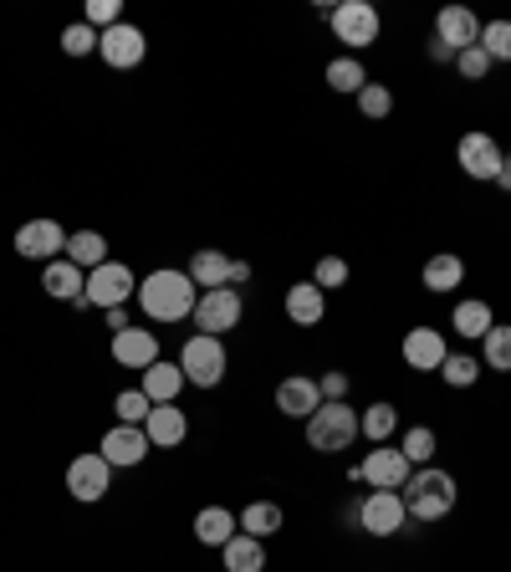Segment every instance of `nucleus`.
<instances>
[{"mask_svg": "<svg viewBox=\"0 0 511 572\" xmlns=\"http://www.w3.org/2000/svg\"><path fill=\"white\" fill-rule=\"evenodd\" d=\"M138 312H144L148 322H185L189 312H195V302H200V287L185 277V271L175 267H159V271H148L144 281H138Z\"/></svg>", "mask_w": 511, "mask_h": 572, "instance_id": "f257e3e1", "label": "nucleus"}, {"mask_svg": "<svg viewBox=\"0 0 511 572\" xmlns=\"http://www.w3.org/2000/svg\"><path fill=\"white\" fill-rule=\"evenodd\" d=\"M404 511H409V521H445L450 511H456V476L440 466H419L415 476L404 480Z\"/></svg>", "mask_w": 511, "mask_h": 572, "instance_id": "f03ea898", "label": "nucleus"}, {"mask_svg": "<svg viewBox=\"0 0 511 572\" xmlns=\"http://www.w3.org/2000/svg\"><path fill=\"white\" fill-rule=\"evenodd\" d=\"M138 297V281H134V267H123V261H103L97 271H87V287L72 306H97V312H113V306H128Z\"/></svg>", "mask_w": 511, "mask_h": 572, "instance_id": "7ed1b4c3", "label": "nucleus"}, {"mask_svg": "<svg viewBox=\"0 0 511 572\" xmlns=\"http://www.w3.org/2000/svg\"><path fill=\"white\" fill-rule=\"evenodd\" d=\"M179 368H185V384L220 388V384H226V368H230V353H226V343H220V337L189 333L185 347H179Z\"/></svg>", "mask_w": 511, "mask_h": 572, "instance_id": "20e7f679", "label": "nucleus"}, {"mask_svg": "<svg viewBox=\"0 0 511 572\" xmlns=\"http://www.w3.org/2000/svg\"><path fill=\"white\" fill-rule=\"evenodd\" d=\"M358 439V409L348 399L343 404H323V409L307 419V450L317 455H343Z\"/></svg>", "mask_w": 511, "mask_h": 572, "instance_id": "39448f33", "label": "nucleus"}, {"mask_svg": "<svg viewBox=\"0 0 511 572\" xmlns=\"http://www.w3.org/2000/svg\"><path fill=\"white\" fill-rule=\"evenodd\" d=\"M327 27H333V37L343 41L353 56V52H364V46H378L384 21H378V6H368V0H343V6H333Z\"/></svg>", "mask_w": 511, "mask_h": 572, "instance_id": "423d86ee", "label": "nucleus"}, {"mask_svg": "<svg viewBox=\"0 0 511 572\" xmlns=\"http://www.w3.org/2000/svg\"><path fill=\"white\" fill-rule=\"evenodd\" d=\"M241 312H246V297L236 292V287H216V292H200L189 322H195V333H205V337H226L241 327Z\"/></svg>", "mask_w": 511, "mask_h": 572, "instance_id": "0eeeda50", "label": "nucleus"}, {"mask_svg": "<svg viewBox=\"0 0 511 572\" xmlns=\"http://www.w3.org/2000/svg\"><path fill=\"white\" fill-rule=\"evenodd\" d=\"M415 476V466L404 460L399 445H374L364 455V466H353L348 480H364L368 491H404V480Z\"/></svg>", "mask_w": 511, "mask_h": 572, "instance_id": "6e6552de", "label": "nucleus"}, {"mask_svg": "<svg viewBox=\"0 0 511 572\" xmlns=\"http://www.w3.org/2000/svg\"><path fill=\"white\" fill-rule=\"evenodd\" d=\"M15 256H27V261H41V267H46V261H62V256H67V230L56 226L52 215H41V220H27V226L15 230Z\"/></svg>", "mask_w": 511, "mask_h": 572, "instance_id": "1a4fd4ad", "label": "nucleus"}, {"mask_svg": "<svg viewBox=\"0 0 511 572\" xmlns=\"http://www.w3.org/2000/svg\"><path fill=\"white\" fill-rule=\"evenodd\" d=\"M409 511H404V496L399 491H364L358 501V532L368 537H399Z\"/></svg>", "mask_w": 511, "mask_h": 572, "instance_id": "9d476101", "label": "nucleus"}, {"mask_svg": "<svg viewBox=\"0 0 511 572\" xmlns=\"http://www.w3.org/2000/svg\"><path fill=\"white\" fill-rule=\"evenodd\" d=\"M67 491H72V501H82V506H97L103 496L113 491V466L103 460L97 450H87V455H77L67 466Z\"/></svg>", "mask_w": 511, "mask_h": 572, "instance_id": "9b49d317", "label": "nucleus"}, {"mask_svg": "<svg viewBox=\"0 0 511 572\" xmlns=\"http://www.w3.org/2000/svg\"><path fill=\"white\" fill-rule=\"evenodd\" d=\"M97 56H103L113 72H134L138 62L148 56V37L134 27V21H118L113 31H103V41H97Z\"/></svg>", "mask_w": 511, "mask_h": 572, "instance_id": "f8f14e48", "label": "nucleus"}, {"mask_svg": "<svg viewBox=\"0 0 511 572\" xmlns=\"http://www.w3.org/2000/svg\"><path fill=\"white\" fill-rule=\"evenodd\" d=\"M501 159H507V154H501V144L491 134H481V128H476V134H460L456 164H460V174H466V179H497Z\"/></svg>", "mask_w": 511, "mask_h": 572, "instance_id": "ddd939ff", "label": "nucleus"}, {"mask_svg": "<svg viewBox=\"0 0 511 572\" xmlns=\"http://www.w3.org/2000/svg\"><path fill=\"white\" fill-rule=\"evenodd\" d=\"M148 435H144V425H113L108 435H103V445H97V455L108 460L113 470H134V466H144L148 460Z\"/></svg>", "mask_w": 511, "mask_h": 572, "instance_id": "4468645a", "label": "nucleus"}, {"mask_svg": "<svg viewBox=\"0 0 511 572\" xmlns=\"http://www.w3.org/2000/svg\"><path fill=\"white\" fill-rule=\"evenodd\" d=\"M399 353H404V363H409L415 373H440V363L450 358V343H445L440 327H409L404 343H399Z\"/></svg>", "mask_w": 511, "mask_h": 572, "instance_id": "2eb2a0df", "label": "nucleus"}, {"mask_svg": "<svg viewBox=\"0 0 511 572\" xmlns=\"http://www.w3.org/2000/svg\"><path fill=\"white\" fill-rule=\"evenodd\" d=\"M113 363L118 368H154L159 363V333L154 327H123V333H113Z\"/></svg>", "mask_w": 511, "mask_h": 572, "instance_id": "dca6fc26", "label": "nucleus"}, {"mask_svg": "<svg viewBox=\"0 0 511 572\" xmlns=\"http://www.w3.org/2000/svg\"><path fill=\"white\" fill-rule=\"evenodd\" d=\"M435 41L450 46V52L476 46V41H481V21H476V11H466V6H440V11H435Z\"/></svg>", "mask_w": 511, "mask_h": 572, "instance_id": "f3484780", "label": "nucleus"}, {"mask_svg": "<svg viewBox=\"0 0 511 572\" xmlns=\"http://www.w3.org/2000/svg\"><path fill=\"white\" fill-rule=\"evenodd\" d=\"M144 435L154 450H179L189 439V414L179 409V404H154L144 419Z\"/></svg>", "mask_w": 511, "mask_h": 572, "instance_id": "a211bd4d", "label": "nucleus"}, {"mask_svg": "<svg viewBox=\"0 0 511 572\" xmlns=\"http://www.w3.org/2000/svg\"><path fill=\"white\" fill-rule=\"evenodd\" d=\"M277 409H282L286 419H302V425H307L312 414L323 409V388H317V378H302V373L282 378V384H277Z\"/></svg>", "mask_w": 511, "mask_h": 572, "instance_id": "6ab92c4d", "label": "nucleus"}, {"mask_svg": "<svg viewBox=\"0 0 511 572\" xmlns=\"http://www.w3.org/2000/svg\"><path fill=\"white\" fill-rule=\"evenodd\" d=\"M230 271H236V261H230L226 251H216V246H205V251L189 256L185 277L200 287V292H216V287H230Z\"/></svg>", "mask_w": 511, "mask_h": 572, "instance_id": "aec40b11", "label": "nucleus"}, {"mask_svg": "<svg viewBox=\"0 0 511 572\" xmlns=\"http://www.w3.org/2000/svg\"><path fill=\"white\" fill-rule=\"evenodd\" d=\"M286 318H292L296 327H317V322L327 318V292L317 287V281H296V287H286Z\"/></svg>", "mask_w": 511, "mask_h": 572, "instance_id": "412c9836", "label": "nucleus"}, {"mask_svg": "<svg viewBox=\"0 0 511 572\" xmlns=\"http://www.w3.org/2000/svg\"><path fill=\"white\" fill-rule=\"evenodd\" d=\"M82 287H87V271L72 267L67 256H62V261H46V267H41V292L52 297V302H77Z\"/></svg>", "mask_w": 511, "mask_h": 572, "instance_id": "4be33fe9", "label": "nucleus"}, {"mask_svg": "<svg viewBox=\"0 0 511 572\" xmlns=\"http://www.w3.org/2000/svg\"><path fill=\"white\" fill-rule=\"evenodd\" d=\"M148 394V404H179V394H185V368L179 363H154V368H144V384H138Z\"/></svg>", "mask_w": 511, "mask_h": 572, "instance_id": "5701e85b", "label": "nucleus"}, {"mask_svg": "<svg viewBox=\"0 0 511 572\" xmlns=\"http://www.w3.org/2000/svg\"><path fill=\"white\" fill-rule=\"evenodd\" d=\"M236 532H241V517L226 511V506H205L200 517H195V542L200 547H226Z\"/></svg>", "mask_w": 511, "mask_h": 572, "instance_id": "b1692460", "label": "nucleus"}, {"mask_svg": "<svg viewBox=\"0 0 511 572\" xmlns=\"http://www.w3.org/2000/svg\"><path fill=\"white\" fill-rule=\"evenodd\" d=\"M425 287H430L435 297H450L456 287H466V261H460L456 251H435L430 261H425Z\"/></svg>", "mask_w": 511, "mask_h": 572, "instance_id": "393cba45", "label": "nucleus"}, {"mask_svg": "<svg viewBox=\"0 0 511 572\" xmlns=\"http://www.w3.org/2000/svg\"><path fill=\"white\" fill-rule=\"evenodd\" d=\"M220 562H226V572H267V542L236 532L226 547H220Z\"/></svg>", "mask_w": 511, "mask_h": 572, "instance_id": "a878e982", "label": "nucleus"}, {"mask_svg": "<svg viewBox=\"0 0 511 572\" xmlns=\"http://www.w3.org/2000/svg\"><path fill=\"white\" fill-rule=\"evenodd\" d=\"M67 261L82 271H97L103 261H113L108 256V236L103 230H72L67 236Z\"/></svg>", "mask_w": 511, "mask_h": 572, "instance_id": "bb28decb", "label": "nucleus"}, {"mask_svg": "<svg viewBox=\"0 0 511 572\" xmlns=\"http://www.w3.org/2000/svg\"><path fill=\"white\" fill-rule=\"evenodd\" d=\"M282 521L286 517H282V506H277V501H251L241 511V532L255 537V542H267V537L282 532Z\"/></svg>", "mask_w": 511, "mask_h": 572, "instance_id": "cd10ccee", "label": "nucleus"}, {"mask_svg": "<svg viewBox=\"0 0 511 572\" xmlns=\"http://www.w3.org/2000/svg\"><path fill=\"white\" fill-rule=\"evenodd\" d=\"M450 327H456L460 337H486L491 327H497V318H491V306L486 302L466 297V302H456V312H450Z\"/></svg>", "mask_w": 511, "mask_h": 572, "instance_id": "c85d7f7f", "label": "nucleus"}, {"mask_svg": "<svg viewBox=\"0 0 511 572\" xmlns=\"http://www.w3.org/2000/svg\"><path fill=\"white\" fill-rule=\"evenodd\" d=\"M327 87H333V93L358 97L368 87V67L358 62V56H333V62H327Z\"/></svg>", "mask_w": 511, "mask_h": 572, "instance_id": "c756f323", "label": "nucleus"}, {"mask_svg": "<svg viewBox=\"0 0 511 572\" xmlns=\"http://www.w3.org/2000/svg\"><path fill=\"white\" fill-rule=\"evenodd\" d=\"M394 429H399V409H394V404H368V409L358 414V435L374 439V445H389Z\"/></svg>", "mask_w": 511, "mask_h": 572, "instance_id": "7c9ffc66", "label": "nucleus"}, {"mask_svg": "<svg viewBox=\"0 0 511 572\" xmlns=\"http://www.w3.org/2000/svg\"><path fill=\"white\" fill-rule=\"evenodd\" d=\"M399 450H404V460L409 466H430L435 460V450H440V439H435V429L430 425H415V429H404V439H399Z\"/></svg>", "mask_w": 511, "mask_h": 572, "instance_id": "2f4dec72", "label": "nucleus"}, {"mask_svg": "<svg viewBox=\"0 0 511 572\" xmlns=\"http://www.w3.org/2000/svg\"><path fill=\"white\" fill-rule=\"evenodd\" d=\"M481 368L511 373V327H507V322H497V327L481 337Z\"/></svg>", "mask_w": 511, "mask_h": 572, "instance_id": "473e14b6", "label": "nucleus"}, {"mask_svg": "<svg viewBox=\"0 0 511 572\" xmlns=\"http://www.w3.org/2000/svg\"><path fill=\"white\" fill-rule=\"evenodd\" d=\"M440 378L450 388H471L476 378H481V358H471V353H450V358L440 363Z\"/></svg>", "mask_w": 511, "mask_h": 572, "instance_id": "72a5a7b5", "label": "nucleus"}, {"mask_svg": "<svg viewBox=\"0 0 511 572\" xmlns=\"http://www.w3.org/2000/svg\"><path fill=\"white\" fill-rule=\"evenodd\" d=\"M476 46H481L491 62H511V21H486Z\"/></svg>", "mask_w": 511, "mask_h": 572, "instance_id": "f704fd0d", "label": "nucleus"}, {"mask_svg": "<svg viewBox=\"0 0 511 572\" xmlns=\"http://www.w3.org/2000/svg\"><path fill=\"white\" fill-rule=\"evenodd\" d=\"M148 409H154V404H148L144 388H123L118 399H113V414H118V425H144Z\"/></svg>", "mask_w": 511, "mask_h": 572, "instance_id": "c9c22d12", "label": "nucleus"}, {"mask_svg": "<svg viewBox=\"0 0 511 572\" xmlns=\"http://www.w3.org/2000/svg\"><path fill=\"white\" fill-rule=\"evenodd\" d=\"M358 113H364V118H374V123H384L394 113V93L384 87V82H368L364 93H358Z\"/></svg>", "mask_w": 511, "mask_h": 572, "instance_id": "e433bc0d", "label": "nucleus"}, {"mask_svg": "<svg viewBox=\"0 0 511 572\" xmlns=\"http://www.w3.org/2000/svg\"><path fill=\"white\" fill-rule=\"evenodd\" d=\"M97 41H103V31H93L87 21H72V27L62 31V52L67 56H93Z\"/></svg>", "mask_w": 511, "mask_h": 572, "instance_id": "4c0bfd02", "label": "nucleus"}, {"mask_svg": "<svg viewBox=\"0 0 511 572\" xmlns=\"http://www.w3.org/2000/svg\"><path fill=\"white\" fill-rule=\"evenodd\" d=\"M312 281H317L323 292L348 287V261H343V256H323V261H317V271H312Z\"/></svg>", "mask_w": 511, "mask_h": 572, "instance_id": "58836bf2", "label": "nucleus"}, {"mask_svg": "<svg viewBox=\"0 0 511 572\" xmlns=\"http://www.w3.org/2000/svg\"><path fill=\"white\" fill-rule=\"evenodd\" d=\"M93 31H113L123 21V6L118 0H87V15H82Z\"/></svg>", "mask_w": 511, "mask_h": 572, "instance_id": "ea45409f", "label": "nucleus"}, {"mask_svg": "<svg viewBox=\"0 0 511 572\" xmlns=\"http://www.w3.org/2000/svg\"><path fill=\"white\" fill-rule=\"evenodd\" d=\"M491 67H497V62H491L481 46H466V52H456V72H460L466 82H481Z\"/></svg>", "mask_w": 511, "mask_h": 572, "instance_id": "a19ab883", "label": "nucleus"}, {"mask_svg": "<svg viewBox=\"0 0 511 572\" xmlns=\"http://www.w3.org/2000/svg\"><path fill=\"white\" fill-rule=\"evenodd\" d=\"M317 388H323V404H343V399H348V373H343V368L323 373V378H317Z\"/></svg>", "mask_w": 511, "mask_h": 572, "instance_id": "79ce46f5", "label": "nucleus"}, {"mask_svg": "<svg viewBox=\"0 0 511 572\" xmlns=\"http://www.w3.org/2000/svg\"><path fill=\"white\" fill-rule=\"evenodd\" d=\"M103 318H108V327H113V333H123V327H134V322H128V312H123V306H113V312H103Z\"/></svg>", "mask_w": 511, "mask_h": 572, "instance_id": "37998d69", "label": "nucleus"}, {"mask_svg": "<svg viewBox=\"0 0 511 572\" xmlns=\"http://www.w3.org/2000/svg\"><path fill=\"white\" fill-rule=\"evenodd\" d=\"M491 185H501V195H511V159H501V169H497V179Z\"/></svg>", "mask_w": 511, "mask_h": 572, "instance_id": "c03bdc74", "label": "nucleus"}, {"mask_svg": "<svg viewBox=\"0 0 511 572\" xmlns=\"http://www.w3.org/2000/svg\"><path fill=\"white\" fill-rule=\"evenodd\" d=\"M430 62H456V52H450V46H440V41H430Z\"/></svg>", "mask_w": 511, "mask_h": 572, "instance_id": "a18cd8bd", "label": "nucleus"}, {"mask_svg": "<svg viewBox=\"0 0 511 572\" xmlns=\"http://www.w3.org/2000/svg\"><path fill=\"white\" fill-rule=\"evenodd\" d=\"M507 159H511V148H507Z\"/></svg>", "mask_w": 511, "mask_h": 572, "instance_id": "49530a36", "label": "nucleus"}]
</instances>
